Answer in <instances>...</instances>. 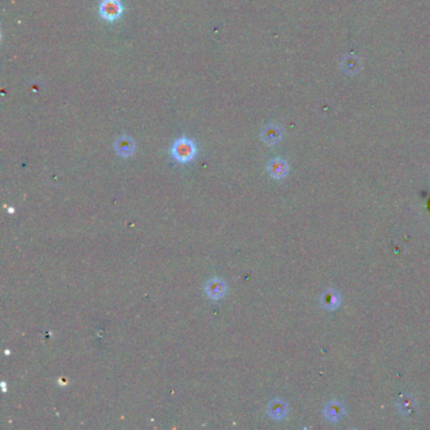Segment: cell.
Segmentation results:
<instances>
[{
    "instance_id": "8992f818",
    "label": "cell",
    "mask_w": 430,
    "mask_h": 430,
    "mask_svg": "<svg viewBox=\"0 0 430 430\" xmlns=\"http://www.w3.org/2000/svg\"><path fill=\"white\" fill-rule=\"evenodd\" d=\"M270 172H272V174L274 177H280L283 176L284 171H285V164H284V162L281 160H274L272 162V164H270Z\"/></svg>"
},
{
    "instance_id": "3957f363",
    "label": "cell",
    "mask_w": 430,
    "mask_h": 430,
    "mask_svg": "<svg viewBox=\"0 0 430 430\" xmlns=\"http://www.w3.org/2000/svg\"><path fill=\"white\" fill-rule=\"evenodd\" d=\"M204 290H206V294L209 297V298L217 301V299H221L222 297L226 294L227 286H226V283H225L222 279L213 278V279H209V280L207 281Z\"/></svg>"
},
{
    "instance_id": "277c9868",
    "label": "cell",
    "mask_w": 430,
    "mask_h": 430,
    "mask_svg": "<svg viewBox=\"0 0 430 430\" xmlns=\"http://www.w3.org/2000/svg\"><path fill=\"white\" fill-rule=\"evenodd\" d=\"M135 145L132 139H130L129 137H121L116 140L115 143V150L119 155L121 156H130L132 153H134Z\"/></svg>"
},
{
    "instance_id": "7a4b0ae2",
    "label": "cell",
    "mask_w": 430,
    "mask_h": 430,
    "mask_svg": "<svg viewBox=\"0 0 430 430\" xmlns=\"http://www.w3.org/2000/svg\"><path fill=\"white\" fill-rule=\"evenodd\" d=\"M123 14V4L120 0H102L100 5V15L106 20H116Z\"/></svg>"
},
{
    "instance_id": "5b68a950",
    "label": "cell",
    "mask_w": 430,
    "mask_h": 430,
    "mask_svg": "<svg viewBox=\"0 0 430 430\" xmlns=\"http://www.w3.org/2000/svg\"><path fill=\"white\" fill-rule=\"evenodd\" d=\"M279 137H280V130L274 125L266 126L264 129V131H262V139H264L267 144H274L275 142L279 140Z\"/></svg>"
},
{
    "instance_id": "6da1fadb",
    "label": "cell",
    "mask_w": 430,
    "mask_h": 430,
    "mask_svg": "<svg viewBox=\"0 0 430 430\" xmlns=\"http://www.w3.org/2000/svg\"><path fill=\"white\" fill-rule=\"evenodd\" d=\"M196 152L197 149H196L195 143L187 138H180L172 147V155L180 163H187V162L192 160L195 158Z\"/></svg>"
}]
</instances>
